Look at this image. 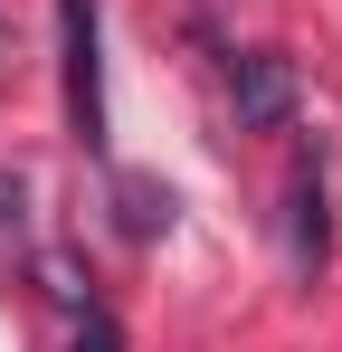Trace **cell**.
I'll use <instances>...</instances> for the list:
<instances>
[{
	"instance_id": "obj_1",
	"label": "cell",
	"mask_w": 342,
	"mask_h": 352,
	"mask_svg": "<svg viewBox=\"0 0 342 352\" xmlns=\"http://www.w3.org/2000/svg\"><path fill=\"white\" fill-rule=\"evenodd\" d=\"M57 48H67V124L95 153L105 143V67H95V0H57Z\"/></svg>"
},
{
	"instance_id": "obj_2",
	"label": "cell",
	"mask_w": 342,
	"mask_h": 352,
	"mask_svg": "<svg viewBox=\"0 0 342 352\" xmlns=\"http://www.w3.org/2000/svg\"><path fill=\"white\" fill-rule=\"evenodd\" d=\"M228 96H238V124H247V133H276V124L295 115V58L247 48V58L228 67Z\"/></svg>"
},
{
	"instance_id": "obj_3",
	"label": "cell",
	"mask_w": 342,
	"mask_h": 352,
	"mask_svg": "<svg viewBox=\"0 0 342 352\" xmlns=\"http://www.w3.org/2000/svg\"><path fill=\"white\" fill-rule=\"evenodd\" d=\"M114 210H124V238H162L181 219L171 181H152V172H114Z\"/></svg>"
},
{
	"instance_id": "obj_4",
	"label": "cell",
	"mask_w": 342,
	"mask_h": 352,
	"mask_svg": "<svg viewBox=\"0 0 342 352\" xmlns=\"http://www.w3.org/2000/svg\"><path fill=\"white\" fill-rule=\"evenodd\" d=\"M285 210H295V267L314 276V267H323V248H333V219H323V181H314V172H295Z\"/></svg>"
},
{
	"instance_id": "obj_5",
	"label": "cell",
	"mask_w": 342,
	"mask_h": 352,
	"mask_svg": "<svg viewBox=\"0 0 342 352\" xmlns=\"http://www.w3.org/2000/svg\"><path fill=\"white\" fill-rule=\"evenodd\" d=\"M67 352H124V333H114V314H76V343Z\"/></svg>"
},
{
	"instance_id": "obj_6",
	"label": "cell",
	"mask_w": 342,
	"mask_h": 352,
	"mask_svg": "<svg viewBox=\"0 0 342 352\" xmlns=\"http://www.w3.org/2000/svg\"><path fill=\"white\" fill-rule=\"evenodd\" d=\"M0 238H19V181L0 172Z\"/></svg>"
}]
</instances>
